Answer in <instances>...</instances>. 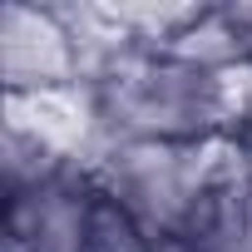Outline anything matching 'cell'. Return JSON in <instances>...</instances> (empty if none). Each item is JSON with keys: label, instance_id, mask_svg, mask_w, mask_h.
<instances>
[{"label": "cell", "instance_id": "obj_1", "mask_svg": "<svg viewBox=\"0 0 252 252\" xmlns=\"http://www.w3.org/2000/svg\"><path fill=\"white\" fill-rule=\"evenodd\" d=\"M0 69L5 89H55L84 79V50L60 10L10 5L0 15Z\"/></svg>", "mask_w": 252, "mask_h": 252}, {"label": "cell", "instance_id": "obj_2", "mask_svg": "<svg viewBox=\"0 0 252 252\" xmlns=\"http://www.w3.org/2000/svg\"><path fill=\"white\" fill-rule=\"evenodd\" d=\"M158 252H178V247H158Z\"/></svg>", "mask_w": 252, "mask_h": 252}]
</instances>
